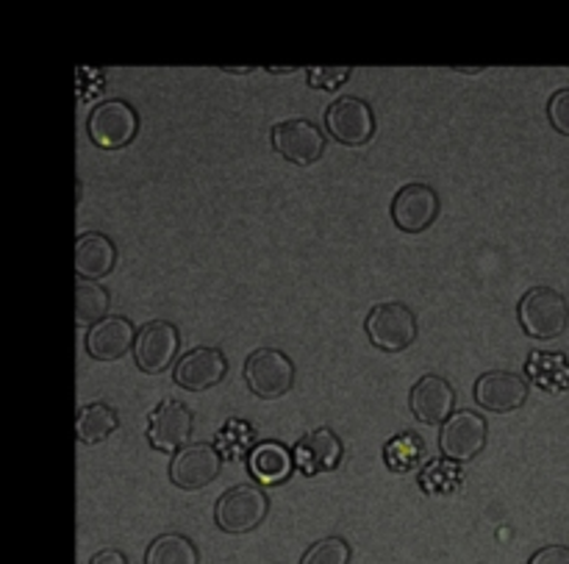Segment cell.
Returning <instances> with one entry per match:
<instances>
[{
    "mask_svg": "<svg viewBox=\"0 0 569 564\" xmlns=\"http://www.w3.org/2000/svg\"><path fill=\"white\" fill-rule=\"evenodd\" d=\"M517 320L531 339H556L569 326V304L559 289L533 287L520 298Z\"/></svg>",
    "mask_w": 569,
    "mask_h": 564,
    "instance_id": "cell-1",
    "label": "cell"
},
{
    "mask_svg": "<svg viewBox=\"0 0 569 564\" xmlns=\"http://www.w3.org/2000/svg\"><path fill=\"white\" fill-rule=\"evenodd\" d=\"M270 504L272 501L267 498L261 487H256V484H237V487L226 489L217 498L214 523L226 534H250L267 521Z\"/></svg>",
    "mask_w": 569,
    "mask_h": 564,
    "instance_id": "cell-2",
    "label": "cell"
},
{
    "mask_svg": "<svg viewBox=\"0 0 569 564\" xmlns=\"http://www.w3.org/2000/svg\"><path fill=\"white\" fill-rule=\"evenodd\" d=\"M367 337L378 350L387 354H400V350L411 348L420 334V323L417 315L400 300H389V304L372 306L370 315L365 320Z\"/></svg>",
    "mask_w": 569,
    "mask_h": 564,
    "instance_id": "cell-3",
    "label": "cell"
},
{
    "mask_svg": "<svg viewBox=\"0 0 569 564\" xmlns=\"http://www.w3.org/2000/svg\"><path fill=\"white\" fill-rule=\"evenodd\" d=\"M244 384L261 400H276L295 387V362L278 348H256L244 359Z\"/></svg>",
    "mask_w": 569,
    "mask_h": 564,
    "instance_id": "cell-4",
    "label": "cell"
},
{
    "mask_svg": "<svg viewBox=\"0 0 569 564\" xmlns=\"http://www.w3.org/2000/svg\"><path fill=\"white\" fill-rule=\"evenodd\" d=\"M87 133L98 148L120 150L139 133V115L128 100L111 98L94 106L87 117Z\"/></svg>",
    "mask_w": 569,
    "mask_h": 564,
    "instance_id": "cell-5",
    "label": "cell"
},
{
    "mask_svg": "<svg viewBox=\"0 0 569 564\" xmlns=\"http://www.w3.org/2000/svg\"><path fill=\"white\" fill-rule=\"evenodd\" d=\"M326 128L333 142L345 148H361L376 137V111L365 98L345 95L326 109Z\"/></svg>",
    "mask_w": 569,
    "mask_h": 564,
    "instance_id": "cell-6",
    "label": "cell"
},
{
    "mask_svg": "<svg viewBox=\"0 0 569 564\" xmlns=\"http://www.w3.org/2000/svg\"><path fill=\"white\" fill-rule=\"evenodd\" d=\"M270 142L278 156L298 167H311L322 159L326 154V133L303 117H292V120H281L272 126Z\"/></svg>",
    "mask_w": 569,
    "mask_h": 564,
    "instance_id": "cell-7",
    "label": "cell"
},
{
    "mask_svg": "<svg viewBox=\"0 0 569 564\" xmlns=\"http://www.w3.org/2000/svg\"><path fill=\"white\" fill-rule=\"evenodd\" d=\"M178 348H181V332L170 320H150L137 332V345H133V362L148 376H159L176 362Z\"/></svg>",
    "mask_w": 569,
    "mask_h": 564,
    "instance_id": "cell-8",
    "label": "cell"
},
{
    "mask_svg": "<svg viewBox=\"0 0 569 564\" xmlns=\"http://www.w3.org/2000/svg\"><path fill=\"white\" fill-rule=\"evenodd\" d=\"M194 428V415L187 404L176 398H167L150 412L148 423V443L161 454H178L189 445Z\"/></svg>",
    "mask_w": 569,
    "mask_h": 564,
    "instance_id": "cell-9",
    "label": "cell"
},
{
    "mask_svg": "<svg viewBox=\"0 0 569 564\" xmlns=\"http://www.w3.org/2000/svg\"><path fill=\"white\" fill-rule=\"evenodd\" d=\"M222 462H226V456L217 451V445L189 443L187 448L178 451V454L172 456L170 482L176 484L178 489H187V493L203 489L220 476Z\"/></svg>",
    "mask_w": 569,
    "mask_h": 564,
    "instance_id": "cell-10",
    "label": "cell"
},
{
    "mask_svg": "<svg viewBox=\"0 0 569 564\" xmlns=\"http://www.w3.org/2000/svg\"><path fill=\"white\" fill-rule=\"evenodd\" d=\"M489 439V426L487 417L478 415V412L465 409L456 412L448 423L442 426L439 434V451H442L445 459L450 462H470L487 448Z\"/></svg>",
    "mask_w": 569,
    "mask_h": 564,
    "instance_id": "cell-11",
    "label": "cell"
},
{
    "mask_svg": "<svg viewBox=\"0 0 569 564\" xmlns=\"http://www.w3.org/2000/svg\"><path fill=\"white\" fill-rule=\"evenodd\" d=\"M442 200L431 184H406L392 198V222L403 234H422L437 222Z\"/></svg>",
    "mask_w": 569,
    "mask_h": 564,
    "instance_id": "cell-12",
    "label": "cell"
},
{
    "mask_svg": "<svg viewBox=\"0 0 569 564\" xmlns=\"http://www.w3.org/2000/svg\"><path fill=\"white\" fill-rule=\"evenodd\" d=\"M528 393H531V387H528L526 378L509 370L483 373L476 382V389H472L476 404L481 409L492 412V415H511V412H517L520 406H526Z\"/></svg>",
    "mask_w": 569,
    "mask_h": 564,
    "instance_id": "cell-13",
    "label": "cell"
},
{
    "mask_svg": "<svg viewBox=\"0 0 569 564\" xmlns=\"http://www.w3.org/2000/svg\"><path fill=\"white\" fill-rule=\"evenodd\" d=\"M409 409L422 426H445L456 415V389L442 376H422L409 393Z\"/></svg>",
    "mask_w": 569,
    "mask_h": 564,
    "instance_id": "cell-14",
    "label": "cell"
},
{
    "mask_svg": "<svg viewBox=\"0 0 569 564\" xmlns=\"http://www.w3.org/2000/svg\"><path fill=\"white\" fill-rule=\"evenodd\" d=\"M228 376V359L220 348H194L178 359L172 370L176 387L187 393H206Z\"/></svg>",
    "mask_w": 569,
    "mask_h": 564,
    "instance_id": "cell-15",
    "label": "cell"
},
{
    "mask_svg": "<svg viewBox=\"0 0 569 564\" xmlns=\"http://www.w3.org/2000/svg\"><path fill=\"white\" fill-rule=\"evenodd\" d=\"M292 454L295 467H298L303 476H320V473H331L342 465L345 445L333 428L322 426L317 428V432L306 434L303 439H298Z\"/></svg>",
    "mask_w": 569,
    "mask_h": 564,
    "instance_id": "cell-16",
    "label": "cell"
},
{
    "mask_svg": "<svg viewBox=\"0 0 569 564\" xmlns=\"http://www.w3.org/2000/svg\"><path fill=\"white\" fill-rule=\"evenodd\" d=\"M137 345V334H133V323L122 315H111L92 326L83 339V348L94 362H117L133 350Z\"/></svg>",
    "mask_w": 569,
    "mask_h": 564,
    "instance_id": "cell-17",
    "label": "cell"
},
{
    "mask_svg": "<svg viewBox=\"0 0 569 564\" xmlns=\"http://www.w3.org/2000/svg\"><path fill=\"white\" fill-rule=\"evenodd\" d=\"M117 267V245L100 231H87L76 243V273L81 281H100Z\"/></svg>",
    "mask_w": 569,
    "mask_h": 564,
    "instance_id": "cell-18",
    "label": "cell"
},
{
    "mask_svg": "<svg viewBox=\"0 0 569 564\" xmlns=\"http://www.w3.org/2000/svg\"><path fill=\"white\" fill-rule=\"evenodd\" d=\"M250 476L264 487H278L289 482L295 471V454L281 443H259L248 456Z\"/></svg>",
    "mask_w": 569,
    "mask_h": 564,
    "instance_id": "cell-19",
    "label": "cell"
},
{
    "mask_svg": "<svg viewBox=\"0 0 569 564\" xmlns=\"http://www.w3.org/2000/svg\"><path fill=\"white\" fill-rule=\"evenodd\" d=\"M117 428H120V417H117V409H111L109 404H87L78 409L76 434L81 445L103 443Z\"/></svg>",
    "mask_w": 569,
    "mask_h": 564,
    "instance_id": "cell-20",
    "label": "cell"
},
{
    "mask_svg": "<svg viewBox=\"0 0 569 564\" xmlns=\"http://www.w3.org/2000/svg\"><path fill=\"white\" fill-rule=\"evenodd\" d=\"M528 378L545 393H565L569 387V359L565 354H531L526 362Z\"/></svg>",
    "mask_w": 569,
    "mask_h": 564,
    "instance_id": "cell-21",
    "label": "cell"
},
{
    "mask_svg": "<svg viewBox=\"0 0 569 564\" xmlns=\"http://www.w3.org/2000/svg\"><path fill=\"white\" fill-rule=\"evenodd\" d=\"M426 459V439L415 432H400L383 445V462L392 473H411Z\"/></svg>",
    "mask_w": 569,
    "mask_h": 564,
    "instance_id": "cell-22",
    "label": "cell"
},
{
    "mask_svg": "<svg viewBox=\"0 0 569 564\" xmlns=\"http://www.w3.org/2000/svg\"><path fill=\"white\" fill-rule=\"evenodd\" d=\"M144 564H200V551L187 534H161L144 551Z\"/></svg>",
    "mask_w": 569,
    "mask_h": 564,
    "instance_id": "cell-23",
    "label": "cell"
},
{
    "mask_svg": "<svg viewBox=\"0 0 569 564\" xmlns=\"http://www.w3.org/2000/svg\"><path fill=\"white\" fill-rule=\"evenodd\" d=\"M111 295L109 289L100 287L94 281H78L76 284V323L78 326H98L100 320L109 317Z\"/></svg>",
    "mask_w": 569,
    "mask_h": 564,
    "instance_id": "cell-24",
    "label": "cell"
},
{
    "mask_svg": "<svg viewBox=\"0 0 569 564\" xmlns=\"http://www.w3.org/2000/svg\"><path fill=\"white\" fill-rule=\"evenodd\" d=\"M461 478H465V473H461L459 462L431 459L426 462L420 473V489L426 495H448L461 487Z\"/></svg>",
    "mask_w": 569,
    "mask_h": 564,
    "instance_id": "cell-25",
    "label": "cell"
},
{
    "mask_svg": "<svg viewBox=\"0 0 569 564\" xmlns=\"http://www.w3.org/2000/svg\"><path fill=\"white\" fill-rule=\"evenodd\" d=\"M350 560H353V548H350L348 540L326 537L317 540V543L300 556V564H350Z\"/></svg>",
    "mask_w": 569,
    "mask_h": 564,
    "instance_id": "cell-26",
    "label": "cell"
},
{
    "mask_svg": "<svg viewBox=\"0 0 569 564\" xmlns=\"http://www.w3.org/2000/svg\"><path fill=\"white\" fill-rule=\"evenodd\" d=\"M350 67H311L309 70V87L326 89V92H333L342 83H348Z\"/></svg>",
    "mask_w": 569,
    "mask_h": 564,
    "instance_id": "cell-27",
    "label": "cell"
},
{
    "mask_svg": "<svg viewBox=\"0 0 569 564\" xmlns=\"http://www.w3.org/2000/svg\"><path fill=\"white\" fill-rule=\"evenodd\" d=\"M548 117L550 126H553L561 137H569V89L553 92V98L548 100Z\"/></svg>",
    "mask_w": 569,
    "mask_h": 564,
    "instance_id": "cell-28",
    "label": "cell"
},
{
    "mask_svg": "<svg viewBox=\"0 0 569 564\" xmlns=\"http://www.w3.org/2000/svg\"><path fill=\"white\" fill-rule=\"evenodd\" d=\"M528 564H569L567 545H545L528 560Z\"/></svg>",
    "mask_w": 569,
    "mask_h": 564,
    "instance_id": "cell-29",
    "label": "cell"
},
{
    "mask_svg": "<svg viewBox=\"0 0 569 564\" xmlns=\"http://www.w3.org/2000/svg\"><path fill=\"white\" fill-rule=\"evenodd\" d=\"M89 564H131L128 562V556L122 554V551H114V548H106L100 551V554H94Z\"/></svg>",
    "mask_w": 569,
    "mask_h": 564,
    "instance_id": "cell-30",
    "label": "cell"
},
{
    "mask_svg": "<svg viewBox=\"0 0 569 564\" xmlns=\"http://www.w3.org/2000/svg\"><path fill=\"white\" fill-rule=\"evenodd\" d=\"M226 72H237V76H242V72H250L253 67H222Z\"/></svg>",
    "mask_w": 569,
    "mask_h": 564,
    "instance_id": "cell-31",
    "label": "cell"
}]
</instances>
